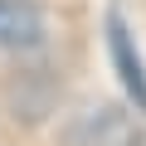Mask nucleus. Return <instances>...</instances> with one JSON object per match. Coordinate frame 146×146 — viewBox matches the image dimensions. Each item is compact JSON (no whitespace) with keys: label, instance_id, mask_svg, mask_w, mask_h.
<instances>
[{"label":"nucleus","instance_id":"obj_1","mask_svg":"<svg viewBox=\"0 0 146 146\" xmlns=\"http://www.w3.org/2000/svg\"><path fill=\"white\" fill-rule=\"evenodd\" d=\"M44 39V15L34 0H0V49H34Z\"/></svg>","mask_w":146,"mask_h":146},{"label":"nucleus","instance_id":"obj_2","mask_svg":"<svg viewBox=\"0 0 146 146\" xmlns=\"http://www.w3.org/2000/svg\"><path fill=\"white\" fill-rule=\"evenodd\" d=\"M107 44H112V63H117V73H122L127 93H131L136 107L146 112V73H141V58H136V49H131V39H127V25H122L117 15L107 20Z\"/></svg>","mask_w":146,"mask_h":146}]
</instances>
